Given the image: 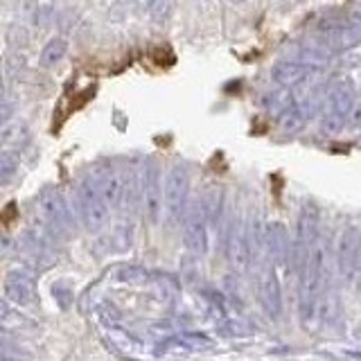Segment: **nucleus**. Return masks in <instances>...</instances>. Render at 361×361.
Segmentation results:
<instances>
[{
    "instance_id": "1",
    "label": "nucleus",
    "mask_w": 361,
    "mask_h": 361,
    "mask_svg": "<svg viewBox=\"0 0 361 361\" xmlns=\"http://www.w3.org/2000/svg\"><path fill=\"white\" fill-rule=\"evenodd\" d=\"M357 104V90L353 82L338 79L330 84L321 104V131L325 135H338L348 127V118Z\"/></svg>"
},
{
    "instance_id": "2",
    "label": "nucleus",
    "mask_w": 361,
    "mask_h": 361,
    "mask_svg": "<svg viewBox=\"0 0 361 361\" xmlns=\"http://www.w3.org/2000/svg\"><path fill=\"white\" fill-rule=\"evenodd\" d=\"M314 39L321 41L334 54L348 52L361 43V25L353 14H323L314 25Z\"/></svg>"
},
{
    "instance_id": "3",
    "label": "nucleus",
    "mask_w": 361,
    "mask_h": 361,
    "mask_svg": "<svg viewBox=\"0 0 361 361\" xmlns=\"http://www.w3.org/2000/svg\"><path fill=\"white\" fill-rule=\"evenodd\" d=\"M190 169L174 163L165 176V214L169 224H180L190 206Z\"/></svg>"
},
{
    "instance_id": "4",
    "label": "nucleus",
    "mask_w": 361,
    "mask_h": 361,
    "mask_svg": "<svg viewBox=\"0 0 361 361\" xmlns=\"http://www.w3.org/2000/svg\"><path fill=\"white\" fill-rule=\"evenodd\" d=\"M75 206H77L79 219H82V224L86 226V231L99 233L109 224V208L111 206L104 201V197L99 195L97 188L90 183L88 178H84L82 183L77 185Z\"/></svg>"
},
{
    "instance_id": "5",
    "label": "nucleus",
    "mask_w": 361,
    "mask_h": 361,
    "mask_svg": "<svg viewBox=\"0 0 361 361\" xmlns=\"http://www.w3.org/2000/svg\"><path fill=\"white\" fill-rule=\"evenodd\" d=\"M142 208L147 219L152 224H158L165 212V180L163 169L158 165L154 156L145 161L142 167Z\"/></svg>"
},
{
    "instance_id": "6",
    "label": "nucleus",
    "mask_w": 361,
    "mask_h": 361,
    "mask_svg": "<svg viewBox=\"0 0 361 361\" xmlns=\"http://www.w3.org/2000/svg\"><path fill=\"white\" fill-rule=\"evenodd\" d=\"M226 259L233 267L235 274H248L253 262L251 240H248V226L235 217L231 219L228 228H226Z\"/></svg>"
},
{
    "instance_id": "7",
    "label": "nucleus",
    "mask_w": 361,
    "mask_h": 361,
    "mask_svg": "<svg viewBox=\"0 0 361 361\" xmlns=\"http://www.w3.org/2000/svg\"><path fill=\"white\" fill-rule=\"evenodd\" d=\"M183 244L188 251L195 255V257H203L208 253V246H210V240H208V217L206 212H203V206L201 201H192L188 210H185V217H183Z\"/></svg>"
},
{
    "instance_id": "8",
    "label": "nucleus",
    "mask_w": 361,
    "mask_h": 361,
    "mask_svg": "<svg viewBox=\"0 0 361 361\" xmlns=\"http://www.w3.org/2000/svg\"><path fill=\"white\" fill-rule=\"evenodd\" d=\"M34 217H37V224L41 228L61 231L68 224V208H66L61 192L54 188L41 190L37 203H34Z\"/></svg>"
},
{
    "instance_id": "9",
    "label": "nucleus",
    "mask_w": 361,
    "mask_h": 361,
    "mask_svg": "<svg viewBox=\"0 0 361 361\" xmlns=\"http://www.w3.org/2000/svg\"><path fill=\"white\" fill-rule=\"evenodd\" d=\"M257 300L262 305L264 314L271 321H278L282 314V289L276 264H271L269 259L259 267L257 274Z\"/></svg>"
},
{
    "instance_id": "10",
    "label": "nucleus",
    "mask_w": 361,
    "mask_h": 361,
    "mask_svg": "<svg viewBox=\"0 0 361 361\" xmlns=\"http://www.w3.org/2000/svg\"><path fill=\"white\" fill-rule=\"evenodd\" d=\"M90 183L97 188V192L111 208L122 206L124 199V169L113 163H102L93 169V174L86 176Z\"/></svg>"
},
{
    "instance_id": "11",
    "label": "nucleus",
    "mask_w": 361,
    "mask_h": 361,
    "mask_svg": "<svg viewBox=\"0 0 361 361\" xmlns=\"http://www.w3.org/2000/svg\"><path fill=\"white\" fill-rule=\"evenodd\" d=\"M291 235L282 221H267L264 224V255L276 269H287L291 257Z\"/></svg>"
},
{
    "instance_id": "12",
    "label": "nucleus",
    "mask_w": 361,
    "mask_h": 361,
    "mask_svg": "<svg viewBox=\"0 0 361 361\" xmlns=\"http://www.w3.org/2000/svg\"><path fill=\"white\" fill-rule=\"evenodd\" d=\"M359 242H361V228H357V226H345L336 237L334 262H336L338 276L343 280H353L357 253H359Z\"/></svg>"
},
{
    "instance_id": "13",
    "label": "nucleus",
    "mask_w": 361,
    "mask_h": 361,
    "mask_svg": "<svg viewBox=\"0 0 361 361\" xmlns=\"http://www.w3.org/2000/svg\"><path fill=\"white\" fill-rule=\"evenodd\" d=\"M316 71H319V66L296 61V59H282V61H276L274 68H271V79H274L280 88L289 90V88L302 86L307 79H312Z\"/></svg>"
},
{
    "instance_id": "14",
    "label": "nucleus",
    "mask_w": 361,
    "mask_h": 361,
    "mask_svg": "<svg viewBox=\"0 0 361 361\" xmlns=\"http://www.w3.org/2000/svg\"><path fill=\"white\" fill-rule=\"evenodd\" d=\"M321 237V210L316 203L305 201L302 208L298 212V221H296V240L298 244L305 246H314V242Z\"/></svg>"
},
{
    "instance_id": "15",
    "label": "nucleus",
    "mask_w": 361,
    "mask_h": 361,
    "mask_svg": "<svg viewBox=\"0 0 361 361\" xmlns=\"http://www.w3.org/2000/svg\"><path fill=\"white\" fill-rule=\"evenodd\" d=\"M310 116H312V111L305 102H291V104H287L278 113L276 124L285 135H296L307 127Z\"/></svg>"
},
{
    "instance_id": "16",
    "label": "nucleus",
    "mask_w": 361,
    "mask_h": 361,
    "mask_svg": "<svg viewBox=\"0 0 361 361\" xmlns=\"http://www.w3.org/2000/svg\"><path fill=\"white\" fill-rule=\"evenodd\" d=\"M203 212H206L208 224L210 226H219L221 214H224V206H226V192L221 185H208L203 190V195L199 197Z\"/></svg>"
},
{
    "instance_id": "17",
    "label": "nucleus",
    "mask_w": 361,
    "mask_h": 361,
    "mask_svg": "<svg viewBox=\"0 0 361 361\" xmlns=\"http://www.w3.org/2000/svg\"><path fill=\"white\" fill-rule=\"evenodd\" d=\"M66 54H68V41L63 37L50 39L41 50V59H39L41 68H45V71H52V68H56L66 59Z\"/></svg>"
},
{
    "instance_id": "18",
    "label": "nucleus",
    "mask_w": 361,
    "mask_h": 361,
    "mask_svg": "<svg viewBox=\"0 0 361 361\" xmlns=\"http://www.w3.org/2000/svg\"><path fill=\"white\" fill-rule=\"evenodd\" d=\"M5 289L16 302H30L32 300V280L25 274H20V271H11V274L7 276Z\"/></svg>"
},
{
    "instance_id": "19",
    "label": "nucleus",
    "mask_w": 361,
    "mask_h": 361,
    "mask_svg": "<svg viewBox=\"0 0 361 361\" xmlns=\"http://www.w3.org/2000/svg\"><path fill=\"white\" fill-rule=\"evenodd\" d=\"M18 172V154L16 149H0V183H5Z\"/></svg>"
},
{
    "instance_id": "20",
    "label": "nucleus",
    "mask_w": 361,
    "mask_h": 361,
    "mask_svg": "<svg viewBox=\"0 0 361 361\" xmlns=\"http://www.w3.org/2000/svg\"><path fill=\"white\" fill-rule=\"evenodd\" d=\"M169 7H172V0H154L152 7H149V14L154 20H165L169 16Z\"/></svg>"
},
{
    "instance_id": "21",
    "label": "nucleus",
    "mask_w": 361,
    "mask_h": 361,
    "mask_svg": "<svg viewBox=\"0 0 361 361\" xmlns=\"http://www.w3.org/2000/svg\"><path fill=\"white\" fill-rule=\"evenodd\" d=\"M183 341L188 345H192V348H197V350H208V348H212V338L210 336H203V334H185Z\"/></svg>"
},
{
    "instance_id": "22",
    "label": "nucleus",
    "mask_w": 361,
    "mask_h": 361,
    "mask_svg": "<svg viewBox=\"0 0 361 361\" xmlns=\"http://www.w3.org/2000/svg\"><path fill=\"white\" fill-rule=\"evenodd\" d=\"M122 278L129 280V282H142L147 278V274H145L142 269H138V267H127V269L122 271Z\"/></svg>"
},
{
    "instance_id": "23",
    "label": "nucleus",
    "mask_w": 361,
    "mask_h": 361,
    "mask_svg": "<svg viewBox=\"0 0 361 361\" xmlns=\"http://www.w3.org/2000/svg\"><path fill=\"white\" fill-rule=\"evenodd\" d=\"M350 282H353L357 291H361V242H359V253H357V262H355V274Z\"/></svg>"
},
{
    "instance_id": "24",
    "label": "nucleus",
    "mask_w": 361,
    "mask_h": 361,
    "mask_svg": "<svg viewBox=\"0 0 361 361\" xmlns=\"http://www.w3.org/2000/svg\"><path fill=\"white\" fill-rule=\"evenodd\" d=\"M9 116H11V109H9L7 104H3V102H0V124H5V122L9 120Z\"/></svg>"
},
{
    "instance_id": "25",
    "label": "nucleus",
    "mask_w": 361,
    "mask_h": 361,
    "mask_svg": "<svg viewBox=\"0 0 361 361\" xmlns=\"http://www.w3.org/2000/svg\"><path fill=\"white\" fill-rule=\"evenodd\" d=\"M135 3H138V7H142V9H147V11H149V7H152V3H154V0H135Z\"/></svg>"
},
{
    "instance_id": "26",
    "label": "nucleus",
    "mask_w": 361,
    "mask_h": 361,
    "mask_svg": "<svg viewBox=\"0 0 361 361\" xmlns=\"http://www.w3.org/2000/svg\"><path fill=\"white\" fill-rule=\"evenodd\" d=\"M226 3H233V5H240V3H244V0H226Z\"/></svg>"
},
{
    "instance_id": "27",
    "label": "nucleus",
    "mask_w": 361,
    "mask_h": 361,
    "mask_svg": "<svg viewBox=\"0 0 361 361\" xmlns=\"http://www.w3.org/2000/svg\"><path fill=\"white\" fill-rule=\"evenodd\" d=\"M359 147H361V135H359Z\"/></svg>"
},
{
    "instance_id": "28",
    "label": "nucleus",
    "mask_w": 361,
    "mask_h": 361,
    "mask_svg": "<svg viewBox=\"0 0 361 361\" xmlns=\"http://www.w3.org/2000/svg\"><path fill=\"white\" fill-rule=\"evenodd\" d=\"M203 3H208V0H203Z\"/></svg>"
}]
</instances>
